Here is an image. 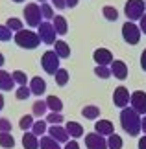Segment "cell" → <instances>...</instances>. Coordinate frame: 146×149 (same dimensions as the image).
I'll use <instances>...</instances> for the list:
<instances>
[{
	"mask_svg": "<svg viewBox=\"0 0 146 149\" xmlns=\"http://www.w3.org/2000/svg\"><path fill=\"white\" fill-rule=\"evenodd\" d=\"M39 2H43V4H44V2H46V0H39Z\"/></svg>",
	"mask_w": 146,
	"mask_h": 149,
	"instance_id": "681fc988",
	"label": "cell"
},
{
	"mask_svg": "<svg viewBox=\"0 0 146 149\" xmlns=\"http://www.w3.org/2000/svg\"><path fill=\"white\" fill-rule=\"evenodd\" d=\"M6 26L9 28L11 31H20V30H24L22 28V20H19V19H15V17H11V19H8V22H6Z\"/></svg>",
	"mask_w": 146,
	"mask_h": 149,
	"instance_id": "4dcf8cb0",
	"label": "cell"
},
{
	"mask_svg": "<svg viewBox=\"0 0 146 149\" xmlns=\"http://www.w3.org/2000/svg\"><path fill=\"white\" fill-rule=\"evenodd\" d=\"M144 0H128L126 6H124V13L128 17V20H141L144 17Z\"/></svg>",
	"mask_w": 146,
	"mask_h": 149,
	"instance_id": "3957f363",
	"label": "cell"
},
{
	"mask_svg": "<svg viewBox=\"0 0 146 149\" xmlns=\"http://www.w3.org/2000/svg\"><path fill=\"white\" fill-rule=\"evenodd\" d=\"M11 33H13V31H11L8 26H0V41L6 42V41H9L11 37H15V35H11Z\"/></svg>",
	"mask_w": 146,
	"mask_h": 149,
	"instance_id": "8d00e7d4",
	"label": "cell"
},
{
	"mask_svg": "<svg viewBox=\"0 0 146 149\" xmlns=\"http://www.w3.org/2000/svg\"><path fill=\"white\" fill-rule=\"evenodd\" d=\"M46 111H48V105H46V101H43V100H37L32 105V114H33V116H37V118L44 116Z\"/></svg>",
	"mask_w": 146,
	"mask_h": 149,
	"instance_id": "603a6c76",
	"label": "cell"
},
{
	"mask_svg": "<svg viewBox=\"0 0 146 149\" xmlns=\"http://www.w3.org/2000/svg\"><path fill=\"white\" fill-rule=\"evenodd\" d=\"M39 147H41V149H61V147H59V142H56L52 136H41Z\"/></svg>",
	"mask_w": 146,
	"mask_h": 149,
	"instance_id": "cb8c5ba5",
	"label": "cell"
},
{
	"mask_svg": "<svg viewBox=\"0 0 146 149\" xmlns=\"http://www.w3.org/2000/svg\"><path fill=\"white\" fill-rule=\"evenodd\" d=\"M130 101H131V94H130V90H128L126 87H116L115 88V92H113V103L118 109H126L128 105H130Z\"/></svg>",
	"mask_w": 146,
	"mask_h": 149,
	"instance_id": "9c48e42d",
	"label": "cell"
},
{
	"mask_svg": "<svg viewBox=\"0 0 146 149\" xmlns=\"http://www.w3.org/2000/svg\"><path fill=\"white\" fill-rule=\"evenodd\" d=\"M80 0H67V8H76Z\"/></svg>",
	"mask_w": 146,
	"mask_h": 149,
	"instance_id": "ee69618b",
	"label": "cell"
},
{
	"mask_svg": "<svg viewBox=\"0 0 146 149\" xmlns=\"http://www.w3.org/2000/svg\"><path fill=\"white\" fill-rule=\"evenodd\" d=\"M24 20H26L28 26L39 28L41 24H43V13H41V6L33 4V2L26 4V8H24Z\"/></svg>",
	"mask_w": 146,
	"mask_h": 149,
	"instance_id": "277c9868",
	"label": "cell"
},
{
	"mask_svg": "<svg viewBox=\"0 0 146 149\" xmlns=\"http://www.w3.org/2000/svg\"><path fill=\"white\" fill-rule=\"evenodd\" d=\"M107 147L109 149H122V138L116 133L107 136Z\"/></svg>",
	"mask_w": 146,
	"mask_h": 149,
	"instance_id": "f546056e",
	"label": "cell"
},
{
	"mask_svg": "<svg viewBox=\"0 0 146 149\" xmlns=\"http://www.w3.org/2000/svg\"><path fill=\"white\" fill-rule=\"evenodd\" d=\"M33 114H26V116H22L20 120H19V127L24 131V133H28V131H30L32 127H33Z\"/></svg>",
	"mask_w": 146,
	"mask_h": 149,
	"instance_id": "4316f807",
	"label": "cell"
},
{
	"mask_svg": "<svg viewBox=\"0 0 146 149\" xmlns=\"http://www.w3.org/2000/svg\"><path fill=\"white\" fill-rule=\"evenodd\" d=\"M141 68L146 72V48L142 50V54H141Z\"/></svg>",
	"mask_w": 146,
	"mask_h": 149,
	"instance_id": "60d3db41",
	"label": "cell"
},
{
	"mask_svg": "<svg viewBox=\"0 0 146 149\" xmlns=\"http://www.w3.org/2000/svg\"><path fill=\"white\" fill-rule=\"evenodd\" d=\"M85 147L87 149H109L107 147V138L98 133H89L85 134Z\"/></svg>",
	"mask_w": 146,
	"mask_h": 149,
	"instance_id": "ba28073f",
	"label": "cell"
},
{
	"mask_svg": "<svg viewBox=\"0 0 146 149\" xmlns=\"http://www.w3.org/2000/svg\"><path fill=\"white\" fill-rule=\"evenodd\" d=\"M54 52L59 55V59H67V57H71V46H68L65 41H56Z\"/></svg>",
	"mask_w": 146,
	"mask_h": 149,
	"instance_id": "ffe728a7",
	"label": "cell"
},
{
	"mask_svg": "<svg viewBox=\"0 0 146 149\" xmlns=\"http://www.w3.org/2000/svg\"><path fill=\"white\" fill-rule=\"evenodd\" d=\"M39 37H41V42H44V44H56V35H57V31H56V28L52 22H43V24L39 26Z\"/></svg>",
	"mask_w": 146,
	"mask_h": 149,
	"instance_id": "52a82bcc",
	"label": "cell"
},
{
	"mask_svg": "<svg viewBox=\"0 0 146 149\" xmlns=\"http://www.w3.org/2000/svg\"><path fill=\"white\" fill-rule=\"evenodd\" d=\"M30 90H32V94L33 96H43L46 92V81L43 77H32V81H30Z\"/></svg>",
	"mask_w": 146,
	"mask_h": 149,
	"instance_id": "9a60e30c",
	"label": "cell"
},
{
	"mask_svg": "<svg viewBox=\"0 0 146 149\" xmlns=\"http://www.w3.org/2000/svg\"><path fill=\"white\" fill-rule=\"evenodd\" d=\"M0 133H11V122L8 118H0Z\"/></svg>",
	"mask_w": 146,
	"mask_h": 149,
	"instance_id": "74e56055",
	"label": "cell"
},
{
	"mask_svg": "<svg viewBox=\"0 0 146 149\" xmlns=\"http://www.w3.org/2000/svg\"><path fill=\"white\" fill-rule=\"evenodd\" d=\"M41 13H43V19L46 20H54V9H52L50 4H41Z\"/></svg>",
	"mask_w": 146,
	"mask_h": 149,
	"instance_id": "836d02e7",
	"label": "cell"
},
{
	"mask_svg": "<svg viewBox=\"0 0 146 149\" xmlns=\"http://www.w3.org/2000/svg\"><path fill=\"white\" fill-rule=\"evenodd\" d=\"M139 24H141V26H139V28H141V31H142L144 35H146V13H144V17H142V19L139 20Z\"/></svg>",
	"mask_w": 146,
	"mask_h": 149,
	"instance_id": "b9f144b4",
	"label": "cell"
},
{
	"mask_svg": "<svg viewBox=\"0 0 146 149\" xmlns=\"http://www.w3.org/2000/svg\"><path fill=\"white\" fill-rule=\"evenodd\" d=\"M92 59H95L96 66H111V63L115 61L111 50H107V48H96L95 54H92Z\"/></svg>",
	"mask_w": 146,
	"mask_h": 149,
	"instance_id": "8fae6325",
	"label": "cell"
},
{
	"mask_svg": "<svg viewBox=\"0 0 146 149\" xmlns=\"http://www.w3.org/2000/svg\"><path fill=\"white\" fill-rule=\"evenodd\" d=\"M2 109H4V96L0 94V111H2Z\"/></svg>",
	"mask_w": 146,
	"mask_h": 149,
	"instance_id": "f6af8a7d",
	"label": "cell"
},
{
	"mask_svg": "<svg viewBox=\"0 0 146 149\" xmlns=\"http://www.w3.org/2000/svg\"><path fill=\"white\" fill-rule=\"evenodd\" d=\"M95 133L102 134V136H111V134H115V127L109 120H98L95 123Z\"/></svg>",
	"mask_w": 146,
	"mask_h": 149,
	"instance_id": "5bb4252c",
	"label": "cell"
},
{
	"mask_svg": "<svg viewBox=\"0 0 146 149\" xmlns=\"http://www.w3.org/2000/svg\"><path fill=\"white\" fill-rule=\"evenodd\" d=\"M63 149H80V144H78V142H67V144H65V147H63Z\"/></svg>",
	"mask_w": 146,
	"mask_h": 149,
	"instance_id": "ab89813d",
	"label": "cell"
},
{
	"mask_svg": "<svg viewBox=\"0 0 146 149\" xmlns=\"http://www.w3.org/2000/svg\"><path fill=\"white\" fill-rule=\"evenodd\" d=\"M144 4H146V0H144Z\"/></svg>",
	"mask_w": 146,
	"mask_h": 149,
	"instance_id": "f907efd6",
	"label": "cell"
},
{
	"mask_svg": "<svg viewBox=\"0 0 146 149\" xmlns=\"http://www.w3.org/2000/svg\"><path fill=\"white\" fill-rule=\"evenodd\" d=\"M44 101H46V105H48L50 112H61L63 111V101L57 98V96H48Z\"/></svg>",
	"mask_w": 146,
	"mask_h": 149,
	"instance_id": "7402d4cb",
	"label": "cell"
},
{
	"mask_svg": "<svg viewBox=\"0 0 146 149\" xmlns=\"http://www.w3.org/2000/svg\"><path fill=\"white\" fill-rule=\"evenodd\" d=\"M41 66H43V70L46 74L56 76V72L59 70V55L54 50H46L43 54V57H41Z\"/></svg>",
	"mask_w": 146,
	"mask_h": 149,
	"instance_id": "5b68a950",
	"label": "cell"
},
{
	"mask_svg": "<svg viewBox=\"0 0 146 149\" xmlns=\"http://www.w3.org/2000/svg\"><path fill=\"white\" fill-rule=\"evenodd\" d=\"M52 24H54L57 35H65V33L68 31V24H67V19L63 15H57L54 17V20H52Z\"/></svg>",
	"mask_w": 146,
	"mask_h": 149,
	"instance_id": "d6986e66",
	"label": "cell"
},
{
	"mask_svg": "<svg viewBox=\"0 0 146 149\" xmlns=\"http://www.w3.org/2000/svg\"><path fill=\"white\" fill-rule=\"evenodd\" d=\"M131 109L139 114H142V116H146V92H142V90H135V92L131 94Z\"/></svg>",
	"mask_w": 146,
	"mask_h": 149,
	"instance_id": "30bf717a",
	"label": "cell"
},
{
	"mask_svg": "<svg viewBox=\"0 0 146 149\" xmlns=\"http://www.w3.org/2000/svg\"><path fill=\"white\" fill-rule=\"evenodd\" d=\"M120 125L126 134L130 136H139L142 131V118L141 114L135 112L131 107H126L120 111Z\"/></svg>",
	"mask_w": 146,
	"mask_h": 149,
	"instance_id": "6da1fadb",
	"label": "cell"
},
{
	"mask_svg": "<svg viewBox=\"0 0 146 149\" xmlns=\"http://www.w3.org/2000/svg\"><path fill=\"white\" fill-rule=\"evenodd\" d=\"M13 41H15L17 46H20L24 50H33L41 44V37H39V33L32 31V30H20V31L15 33Z\"/></svg>",
	"mask_w": 146,
	"mask_h": 149,
	"instance_id": "7a4b0ae2",
	"label": "cell"
},
{
	"mask_svg": "<svg viewBox=\"0 0 146 149\" xmlns=\"http://www.w3.org/2000/svg\"><path fill=\"white\" fill-rule=\"evenodd\" d=\"M102 13H104V17H106L107 20H111V22H115L116 19H118V11H116L113 6H104Z\"/></svg>",
	"mask_w": 146,
	"mask_h": 149,
	"instance_id": "f1b7e54d",
	"label": "cell"
},
{
	"mask_svg": "<svg viewBox=\"0 0 146 149\" xmlns=\"http://www.w3.org/2000/svg\"><path fill=\"white\" fill-rule=\"evenodd\" d=\"M141 28H139L135 22L128 20L124 26H122V37H124V41L128 44H131V46H135V44H139V41H141Z\"/></svg>",
	"mask_w": 146,
	"mask_h": 149,
	"instance_id": "8992f818",
	"label": "cell"
},
{
	"mask_svg": "<svg viewBox=\"0 0 146 149\" xmlns=\"http://www.w3.org/2000/svg\"><path fill=\"white\" fill-rule=\"evenodd\" d=\"M15 87V79L13 76H11L9 72H6V70H0V90H13Z\"/></svg>",
	"mask_w": 146,
	"mask_h": 149,
	"instance_id": "2e32d148",
	"label": "cell"
},
{
	"mask_svg": "<svg viewBox=\"0 0 146 149\" xmlns=\"http://www.w3.org/2000/svg\"><path fill=\"white\" fill-rule=\"evenodd\" d=\"M142 131H144V134H146V116L142 118Z\"/></svg>",
	"mask_w": 146,
	"mask_h": 149,
	"instance_id": "7dc6e473",
	"label": "cell"
},
{
	"mask_svg": "<svg viewBox=\"0 0 146 149\" xmlns=\"http://www.w3.org/2000/svg\"><path fill=\"white\" fill-rule=\"evenodd\" d=\"M65 129H67L68 136L74 138V140L80 138V136H83V127H81V123H78V122H68L65 125Z\"/></svg>",
	"mask_w": 146,
	"mask_h": 149,
	"instance_id": "ac0fdd59",
	"label": "cell"
},
{
	"mask_svg": "<svg viewBox=\"0 0 146 149\" xmlns=\"http://www.w3.org/2000/svg\"><path fill=\"white\" fill-rule=\"evenodd\" d=\"M32 96V90H30V87H19L15 90V98L17 100H28Z\"/></svg>",
	"mask_w": 146,
	"mask_h": 149,
	"instance_id": "d590c367",
	"label": "cell"
},
{
	"mask_svg": "<svg viewBox=\"0 0 146 149\" xmlns=\"http://www.w3.org/2000/svg\"><path fill=\"white\" fill-rule=\"evenodd\" d=\"M111 74L116 77V79H120V81H124V79L128 77V65L124 61H120V59H115L113 63H111Z\"/></svg>",
	"mask_w": 146,
	"mask_h": 149,
	"instance_id": "7c38bea8",
	"label": "cell"
},
{
	"mask_svg": "<svg viewBox=\"0 0 146 149\" xmlns=\"http://www.w3.org/2000/svg\"><path fill=\"white\" fill-rule=\"evenodd\" d=\"M81 116L87 118V120H98L100 118V109L96 105H85L81 109Z\"/></svg>",
	"mask_w": 146,
	"mask_h": 149,
	"instance_id": "44dd1931",
	"label": "cell"
},
{
	"mask_svg": "<svg viewBox=\"0 0 146 149\" xmlns=\"http://www.w3.org/2000/svg\"><path fill=\"white\" fill-rule=\"evenodd\" d=\"M46 122L52 125H59V123H63V114L61 112H48L46 114Z\"/></svg>",
	"mask_w": 146,
	"mask_h": 149,
	"instance_id": "d6a6232c",
	"label": "cell"
},
{
	"mask_svg": "<svg viewBox=\"0 0 146 149\" xmlns=\"http://www.w3.org/2000/svg\"><path fill=\"white\" fill-rule=\"evenodd\" d=\"M48 136H52L56 142H63V144H67L68 142V133H67V129L65 127H61V125H52V127H48Z\"/></svg>",
	"mask_w": 146,
	"mask_h": 149,
	"instance_id": "4fadbf2b",
	"label": "cell"
},
{
	"mask_svg": "<svg viewBox=\"0 0 146 149\" xmlns=\"http://www.w3.org/2000/svg\"><path fill=\"white\" fill-rule=\"evenodd\" d=\"M54 77H56V83L59 85V87H65V85L68 83V72L65 70V68H59Z\"/></svg>",
	"mask_w": 146,
	"mask_h": 149,
	"instance_id": "83f0119b",
	"label": "cell"
},
{
	"mask_svg": "<svg viewBox=\"0 0 146 149\" xmlns=\"http://www.w3.org/2000/svg\"><path fill=\"white\" fill-rule=\"evenodd\" d=\"M4 63H6V59H4V55H2V52H0V66H4Z\"/></svg>",
	"mask_w": 146,
	"mask_h": 149,
	"instance_id": "bcb514c9",
	"label": "cell"
},
{
	"mask_svg": "<svg viewBox=\"0 0 146 149\" xmlns=\"http://www.w3.org/2000/svg\"><path fill=\"white\" fill-rule=\"evenodd\" d=\"M52 6H56V9H65L67 0H52Z\"/></svg>",
	"mask_w": 146,
	"mask_h": 149,
	"instance_id": "f35d334b",
	"label": "cell"
},
{
	"mask_svg": "<svg viewBox=\"0 0 146 149\" xmlns=\"http://www.w3.org/2000/svg\"><path fill=\"white\" fill-rule=\"evenodd\" d=\"M0 147L4 149H13L15 147V138L11 133H0Z\"/></svg>",
	"mask_w": 146,
	"mask_h": 149,
	"instance_id": "d4e9b609",
	"label": "cell"
},
{
	"mask_svg": "<svg viewBox=\"0 0 146 149\" xmlns=\"http://www.w3.org/2000/svg\"><path fill=\"white\" fill-rule=\"evenodd\" d=\"M22 147L24 149H39V136H35L32 131L24 133V136H22Z\"/></svg>",
	"mask_w": 146,
	"mask_h": 149,
	"instance_id": "e0dca14e",
	"label": "cell"
},
{
	"mask_svg": "<svg viewBox=\"0 0 146 149\" xmlns=\"http://www.w3.org/2000/svg\"><path fill=\"white\" fill-rule=\"evenodd\" d=\"M137 146H139V149H146V134L139 138V144Z\"/></svg>",
	"mask_w": 146,
	"mask_h": 149,
	"instance_id": "7bdbcfd3",
	"label": "cell"
},
{
	"mask_svg": "<svg viewBox=\"0 0 146 149\" xmlns=\"http://www.w3.org/2000/svg\"><path fill=\"white\" fill-rule=\"evenodd\" d=\"M46 131H48V122H46V120H37L32 127V133L35 136H43Z\"/></svg>",
	"mask_w": 146,
	"mask_h": 149,
	"instance_id": "484cf974",
	"label": "cell"
},
{
	"mask_svg": "<svg viewBox=\"0 0 146 149\" xmlns=\"http://www.w3.org/2000/svg\"><path fill=\"white\" fill-rule=\"evenodd\" d=\"M13 79H15V83L19 85V87H26V83H28V77H26V74L22 72V70H15L13 74Z\"/></svg>",
	"mask_w": 146,
	"mask_h": 149,
	"instance_id": "1f68e13d",
	"label": "cell"
},
{
	"mask_svg": "<svg viewBox=\"0 0 146 149\" xmlns=\"http://www.w3.org/2000/svg\"><path fill=\"white\" fill-rule=\"evenodd\" d=\"M13 2H17V4H20V2H24V0H13Z\"/></svg>",
	"mask_w": 146,
	"mask_h": 149,
	"instance_id": "c3c4849f",
	"label": "cell"
},
{
	"mask_svg": "<svg viewBox=\"0 0 146 149\" xmlns=\"http://www.w3.org/2000/svg\"><path fill=\"white\" fill-rule=\"evenodd\" d=\"M95 74H96L100 79H109L111 76H113L109 66H96V68H95Z\"/></svg>",
	"mask_w": 146,
	"mask_h": 149,
	"instance_id": "e575fe53",
	"label": "cell"
}]
</instances>
